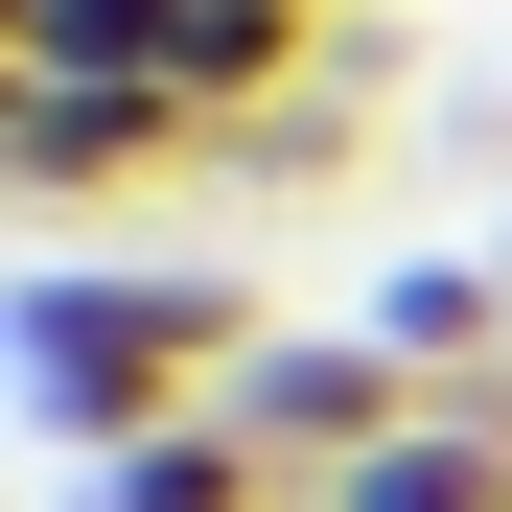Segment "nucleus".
Returning <instances> with one entry per match:
<instances>
[{"instance_id": "20e7f679", "label": "nucleus", "mask_w": 512, "mask_h": 512, "mask_svg": "<svg viewBox=\"0 0 512 512\" xmlns=\"http://www.w3.org/2000/svg\"><path fill=\"white\" fill-rule=\"evenodd\" d=\"M373 350H396L419 396H443L466 350H512V280H373Z\"/></svg>"}, {"instance_id": "7ed1b4c3", "label": "nucleus", "mask_w": 512, "mask_h": 512, "mask_svg": "<svg viewBox=\"0 0 512 512\" xmlns=\"http://www.w3.org/2000/svg\"><path fill=\"white\" fill-rule=\"evenodd\" d=\"M419 419V373L373 350V326H256V373H233V443L280 466V489H326V466H373Z\"/></svg>"}, {"instance_id": "f03ea898", "label": "nucleus", "mask_w": 512, "mask_h": 512, "mask_svg": "<svg viewBox=\"0 0 512 512\" xmlns=\"http://www.w3.org/2000/svg\"><path fill=\"white\" fill-rule=\"evenodd\" d=\"M187 163H233V140L117 94V70H0V187L24 210H117V187H187Z\"/></svg>"}, {"instance_id": "f257e3e1", "label": "nucleus", "mask_w": 512, "mask_h": 512, "mask_svg": "<svg viewBox=\"0 0 512 512\" xmlns=\"http://www.w3.org/2000/svg\"><path fill=\"white\" fill-rule=\"evenodd\" d=\"M0 373L70 466L163 443V419H210L256 373V280L233 256H24V303H0Z\"/></svg>"}]
</instances>
